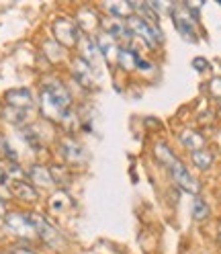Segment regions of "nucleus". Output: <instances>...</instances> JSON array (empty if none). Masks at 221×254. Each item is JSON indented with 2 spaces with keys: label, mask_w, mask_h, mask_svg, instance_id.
Segmentation results:
<instances>
[{
  "label": "nucleus",
  "mask_w": 221,
  "mask_h": 254,
  "mask_svg": "<svg viewBox=\"0 0 221 254\" xmlns=\"http://www.w3.org/2000/svg\"><path fill=\"white\" fill-rule=\"evenodd\" d=\"M39 111L41 115L52 119V121H64L70 117V111H72V94L70 90L54 80V82H45L41 86L39 92Z\"/></svg>",
  "instance_id": "nucleus-1"
},
{
  "label": "nucleus",
  "mask_w": 221,
  "mask_h": 254,
  "mask_svg": "<svg viewBox=\"0 0 221 254\" xmlns=\"http://www.w3.org/2000/svg\"><path fill=\"white\" fill-rule=\"evenodd\" d=\"M52 31H54V39L61 47H74V45H78V41H80V37H82L76 21L66 19V17L55 19L54 25H52Z\"/></svg>",
  "instance_id": "nucleus-2"
},
{
  "label": "nucleus",
  "mask_w": 221,
  "mask_h": 254,
  "mask_svg": "<svg viewBox=\"0 0 221 254\" xmlns=\"http://www.w3.org/2000/svg\"><path fill=\"white\" fill-rule=\"evenodd\" d=\"M172 23H174L176 31L188 41H197V31H195V17L188 12L186 4H174L170 8Z\"/></svg>",
  "instance_id": "nucleus-3"
},
{
  "label": "nucleus",
  "mask_w": 221,
  "mask_h": 254,
  "mask_svg": "<svg viewBox=\"0 0 221 254\" xmlns=\"http://www.w3.org/2000/svg\"><path fill=\"white\" fill-rule=\"evenodd\" d=\"M125 29H127L131 35L141 37L150 47H156L158 43L162 41V33H160V31H158V29H152L144 19H141V17H135V14H131V17L125 19Z\"/></svg>",
  "instance_id": "nucleus-4"
},
{
  "label": "nucleus",
  "mask_w": 221,
  "mask_h": 254,
  "mask_svg": "<svg viewBox=\"0 0 221 254\" xmlns=\"http://www.w3.org/2000/svg\"><path fill=\"white\" fill-rule=\"evenodd\" d=\"M29 219H31V224H33L37 236L41 238V240H43L47 246L59 248L61 244H64V238H61V234H59L43 215H39V213H29Z\"/></svg>",
  "instance_id": "nucleus-5"
},
{
  "label": "nucleus",
  "mask_w": 221,
  "mask_h": 254,
  "mask_svg": "<svg viewBox=\"0 0 221 254\" xmlns=\"http://www.w3.org/2000/svg\"><path fill=\"white\" fill-rule=\"evenodd\" d=\"M4 228L14 234V236H19V238H33L37 236L33 224H31V219H29V213H19V211H10L4 215Z\"/></svg>",
  "instance_id": "nucleus-6"
},
{
  "label": "nucleus",
  "mask_w": 221,
  "mask_h": 254,
  "mask_svg": "<svg viewBox=\"0 0 221 254\" xmlns=\"http://www.w3.org/2000/svg\"><path fill=\"white\" fill-rule=\"evenodd\" d=\"M168 170H170V174H172V179H174V183H176L182 190H186V193H191V195H195V197L199 195L201 185L197 183L195 177H191V172L186 170V166L178 160V158L168 166Z\"/></svg>",
  "instance_id": "nucleus-7"
},
{
  "label": "nucleus",
  "mask_w": 221,
  "mask_h": 254,
  "mask_svg": "<svg viewBox=\"0 0 221 254\" xmlns=\"http://www.w3.org/2000/svg\"><path fill=\"white\" fill-rule=\"evenodd\" d=\"M4 103L10 109H19V111H29L31 107L35 105L33 94H31L29 88H10L4 94Z\"/></svg>",
  "instance_id": "nucleus-8"
},
{
  "label": "nucleus",
  "mask_w": 221,
  "mask_h": 254,
  "mask_svg": "<svg viewBox=\"0 0 221 254\" xmlns=\"http://www.w3.org/2000/svg\"><path fill=\"white\" fill-rule=\"evenodd\" d=\"M59 154L64 156V160L70 162V164H80V162H84V158H86L84 148L78 144L74 137H64L59 141Z\"/></svg>",
  "instance_id": "nucleus-9"
},
{
  "label": "nucleus",
  "mask_w": 221,
  "mask_h": 254,
  "mask_svg": "<svg viewBox=\"0 0 221 254\" xmlns=\"http://www.w3.org/2000/svg\"><path fill=\"white\" fill-rule=\"evenodd\" d=\"M78 45H80V58L88 64L90 68H99V58H101V52H99V45H97V39H92L90 35H82L80 41H78Z\"/></svg>",
  "instance_id": "nucleus-10"
},
{
  "label": "nucleus",
  "mask_w": 221,
  "mask_h": 254,
  "mask_svg": "<svg viewBox=\"0 0 221 254\" xmlns=\"http://www.w3.org/2000/svg\"><path fill=\"white\" fill-rule=\"evenodd\" d=\"M10 185H8V189H10V193L17 197V199H21V201H27V203H33V201H37L39 199V193H37V189L31 185V183H27L25 179H19V181H8Z\"/></svg>",
  "instance_id": "nucleus-11"
},
{
  "label": "nucleus",
  "mask_w": 221,
  "mask_h": 254,
  "mask_svg": "<svg viewBox=\"0 0 221 254\" xmlns=\"http://www.w3.org/2000/svg\"><path fill=\"white\" fill-rule=\"evenodd\" d=\"M101 25L105 27V33L115 37V39H123V41H129L133 35L125 29V21L123 19H115V17H107L101 21Z\"/></svg>",
  "instance_id": "nucleus-12"
},
{
  "label": "nucleus",
  "mask_w": 221,
  "mask_h": 254,
  "mask_svg": "<svg viewBox=\"0 0 221 254\" xmlns=\"http://www.w3.org/2000/svg\"><path fill=\"white\" fill-rule=\"evenodd\" d=\"M27 177L31 181V185H37V187H54V177H52V172L47 166L43 164H33V166H29L27 170Z\"/></svg>",
  "instance_id": "nucleus-13"
},
{
  "label": "nucleus",
  "mask_w": 221,
  "mask_h": 254,
  "mask_svg": "<svg viewBox=\"0 0 221 254\" xmlns=\"http://www.w3.org/2000/svg\"><path fill=\"white\" fill-rule=\"evenodd\" d=\"M72 74L78 82H80L82 86H92V68L88 66V64L78 56L72 64Z\"/></svg>",
  "instance_id": "nucleus-14"
},
{
  "label": "nucleus",
  "mask_w": 221,
  "mask_h": 254,
  "mask_svg": "<svg viewBox=\"0 0 221 254\" xmlns=\"http://www.w3.org/2000/svg\"><path fill=\"white\" fill-rule=\"evenodd\" d=\"M76 25H78V29L92 31V29H97L101 25V19L92 8H82L80 12H78V17H76Z\"/></svg>",
  "instance_id": "nucleus-15"
},
{
  "label": "nucleus",
  "mask_w": 221,
  "mask_h": 254,
  "mask_svg": "<svg viewBox=\"0 0 221 254\" xmlns=\"http://www.w3.org/2000/svg\"><path fill=\"white\" fill-rule=\"evenodd\" d=\"M109 17L123 19V17H131L133 14V2H107L105 4Z\"/></svg>",
  "instance_id": "nucleus-16"
},
{
  "label": "nucleus",
  "mask_w": 221,
  "mask_h": 254,
  "mask_svg": "<svg viewBox=\"0 0 221 254\" xmlns=\"http://www.w3.org/2000/svg\"><path fill=\"white\" fill-rule=\"evenodd\" d=\"M180 141H182V146L188 148V150H203L205 146V137L199 133V131H193V129H186L180 133Z\"/></svg>",
  "instance_id": "nucleus-17"
},
{
  "label": "nucleus",
  "mask_w": 221,
  "mask_h": 254,
  "mask_svg": "<svg viewBox=\"0 0 221 254\" xmlns=\"http://www.w3.org/2000/svg\"><path fill=\"white\" fill-rule=\"evenodd\" d=\"M97 45H99L101 56H105V58H110V56H115V54L119 52V50H117V39L110 37V35H107L105 31L97 37Z\"/></svg>",
  "instance_id": "nucleus-18"
},
{
  "label": "nucleus",
  "mask_w": 221,
  "mask_h": 254,
  "mask_svg": "<svg viewBox=\"0 0 221 254\" xmlns=\"http://www.w3.org/2000/svg\"><path fill=\"white\" fill-rule=\"evenodd\" d=\"M117 64L123 70H133L135 64H137V54L133 50H125L123 47V50L117 52Z\"/></svg>",
  "instance_id": "nucleus-19"
},
{
  "label": "nucleus",
  "mask_w": 221,
  "mask_h": 254,
  "mask_svg": "<svg viewBox=\"0 0 221 254\" xmlns=\"http://www.w3.org/2000/svg\"><path fill=\"white\" fill-rule=\"evenodd\" d=\"M70 205H72V199H70V195L66 193V190H57V193L52 195V199H50L52 211H64L66 207H70Z\"/></svg>",
  "instance_id": "nucleus-20"
},
{
  "label": "nucleus",
  "mask_w": 221,
  "mask_h": 254,
  "mask_svg": "<svg viewBox=\"0 0 221 254\" xmlns=\"http://www.w3.org/2000/svg\"><path fill=\"white\" fill-rule=\"evenodd\" d=\"M154 154H156L158 160H160L162 164H166V166H170L172 162L176 160V156L172 154V150H170L166 144H162V141H158V144L154 146Z\"/></svg>",
  "instance_id": "nucleus-21"
},
{
  "label": "nucleus",
  "mask_w": 221,
  "mask_h": 254,
  "mask_svg": "<svg viewBox=\"0 0 221 254\" xmlns=\"http://www.w3.org/2000/svg\"><path fill=\"white\" fill-rule=\"evenodd\" d=\"M43 50H45V56L50 58L52 62H59L61 58H64V47H61L55 39H47L43 43Z\"/></svg>",
  "instance_id": "nucleus-22"
},
{
  "label": "nucleus",
  "mask_w": 221,
  "mask_h": 254,
  "mask_svg": "<svg viewBox=\"0 0 221 254\" xmlns=\"http://www.w3.org/2000/svg\"><path fill=\"white\" fill-rule=\"evenodd\" d=\"M191 158H193L195 166H199L201 170L209 168L213 164V154L209 150H195V152H191Z\"/></svg>",
  "instance_id": "nucleus-23"
},
{
  "label": "nucleus",
  "mask_w": 221,
  "mask_h": 254,
  "mask_svg": "<svg viewBox=\"0 0 221 254\" xmlns=\"http://www.w3.org/2000/svg\"><path fill=\"white\" fill-rule=\"evenodd\" d=\"M21 133H23V139H25L33 150H39V148H41V139H39V133L35 131V127L27 125V127H23Z\"/></svg>",
  "instance_id": "nucleus-24"
},
{
  "label": "nucleus",
  "mask_w": 221,
  "mask_h": 254,
  "mask_svg": "<svg viewBox=\"0 0 221 254\" xmlns=\"http://www.w3.org/2000/svg\"><path fill=\"white\" fill-rule=\"evenodd\" d=\"M193 217L197 221H203V219L209 217V207L201 197H195V201H193Z\"/></svg>",
  "instance_id": "nucleus-25"
},
{
  "label": "nucleus",
  "mask_w": 221,
  "mask_h": 254,
  "mask_svg": "<svg viewBox=\"0 0 221 254\" xmlns=\"http://www.w3.org/2000/svg\"><path fill=\"white\" fill-rule=\"evenodd\" d=\"M2 115H4L6 121H10V123H14V125H21V123H25V119H27V111H19V109L6 107V109L2 111Z\"/></svg>",
  "instance_id": "nucleus-26"
},
{
  "label": "nucleus",
  "mask_w": 221,
  "mask_h": 254,
  "mask_svg": "<svg viewBox=\"0 0 221 254\" xmlns=\"http://www.w3.org/2000/svg\"><path fill=\"white\" fill-rule=\"evenodd\" d=\"M50 172L54 177V183H57V185H64L68 181V172L64 170V166H52Z\"/></svg>",
  "instance_id": "nucleus-27"
},
{
  "label": "nucleus",
  "mask_w": 221,
  "mask_h": 254,
  "mask_svg": "<svg viewBox=\"0 0 221 254\" xmlns=\"http://www.w3.org/2000/svg\"><path fill=\"white\" fill-rule=\"evenodd\" d=\"M209 90H211V94L215 99H221V76L213 78V80L209 82Z\"/></svg>",
  "instance_id": "nucleus-28"
},
{
  "label": "nucleus",
  "mask_w": 221,
  "mask_h": 254,
  "mask_svg": "<svg viewBox=\"0 0 221 254\" xmlns=\"http://www.w3.org/2000/svg\"><path fill=\"white\" fill-rule=\"evenodd\" d=\"M193 66H195L199 72H203V70H207V68H209V62H207V60H203V58H195V60H193Z\"/></svg>",
  "instance_id": "nucleus-29"
},
{
  "label": "nucleus",
  "mask_w": 221,
  "mask_h": 254,
  "mask_svg": "<svg viewBox=\"0 0 221 254\" xmlns=\"http://www.w3.org/2000/svg\"><path fill=\"white\" fill-rule=\"evenodd\" d=\"M135 68H137V70H144V72H150V70H152V64H150L148 60H141V58L137 56V64H135Z\"/></svg>",
  "instance_id": "nucleus-30"
},
{
  "label": "nucleus",
  "mask_w": 221,
  "mask_h": 254,
  "mask_svg": "<svg viewBox=\"0 0 221 254\" xmlns=\"http://www.w3.org/2000/svg\"><path fill=\"white\" fill-rule=\"evenodd\" d=\"M10 254H37V252H33L31 248H21V246H17V248H12Z\"/></svg>",
  "instance_id": "nucleus-31"
},
{
  "label": "nucleus",
  "mask_w": 221,
  "mask_h": 254,
  "mask_svg": "<svg viewBox=\"0 0 221 254\" xmlns=\"http://www.w3.org/2000/svg\"><path fill=\"white\" fill-rule=\"evenodd\" d=\"M8 183V177H6V172L2 168V164H0V185H6Z\"/></svg>",
  "instance_id": "nucleus-32"
},
{
  "label": "nucleus",
  "mask_w": 221,
  "mask_h": 254,
  "mask_svg": "<svg viewBox=\"0 0 221 254\" xmlns=\"http://www.w3.org/2000/svg\"><path fill=\"white\" fill-rule=\"evenodd\" d=\"M4 215H6V203L0 199V217H4Z\"/></svg>",
  "instance_id": "nucleus-33"
},
{
  "label": "nucleus",
  "mask_w": 221,
  "mask_h": 254,
  "mask_svg": "<svg viewBox=\"0 0 221 254\" xmlns=\"http://www.w3.org/2000/svg\"><path fill=\"white\" fill-rule=\"evenodd\" d=\"M219 242H221V230H219Z\"/></svg>",
  "instance_id": "nucleus-34"
},
{
  "label": "nucleus",
  "mask_w": 221,
  "mask_h": 254,
  "mask_svg": "<svg viewBox=\"0 0 221 254\" xmlns=\"http://www.w3.org/2000/svg\"><path fill=\"white\" fill-rule=\"evenodd\" d=\"M219 6H221V0H219Z\"/></svg>",
  "instance_id": "nucleus-35"
}]
</instances>
